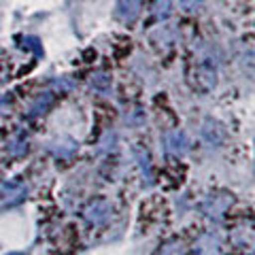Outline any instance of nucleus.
I'll use <instances>...</instances> for the list:
<instances>
[{
	"label": "nucleus",
	"mask_w": 255,
	"mask_h": 255,
	"mask_svg": "<svg viewBox=\"0 0 255 255\" xmlns=\"http://www.w3.org/2000/svg\"><path fill=\"white\" fill-rule=\"evenodd\" d=\"M9 255H21V253H9Z\"/></svg>",
	"instance_id": "nucleus-4"
},
{
	"label": "nucleus",
	"mask_w": 255,
	"mask_h": 255,
	"mask_svg": "<svg viewBox=\"0 0 255 255\" xmlns=\"http://www.w3.org/2000/svg\"><path fill=\"white\" fill-rule=\"evenodd\" d=\"M181 6H183V9H185V11H196V9H200V6H202V0H181Z\"/></svg>",
	"instance_id": "nucleus-3"
},
{
	"label": "nucleus",
	"mask_w": 255,
	"mask_h": 255,
	"mask_svg": "<svg viewBox=\"0 0 255 255\" xmlns=\"http://www.w3.org/2000/svg\"><path fill=\"white\" fill-rule=\"evenodd\" d=\"M140 13V0H117V15L124 21L132 23Z\"/></svg>",
	"instance_id": "nucleus-1"
},
{
	"label": "nucleus",
	"mask_w": 255,
	"mask_h": 255,
	"mask_svg": "<svg viewBox=\"0 0 255 255\" xmlns=\"http://www.w3.org/2000/svg\"><path fill=\"white\" fill-rule=\"evenodd\" d=\"M168 13H170V0H157L155 2V17L164 19V17H168Z\"/></svg>",
	"instance_id": "nucleus-2"
}]
</instances>
